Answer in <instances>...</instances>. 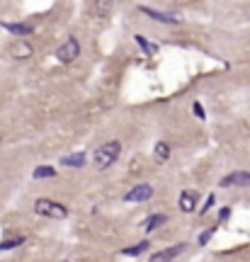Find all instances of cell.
<instances>
[{
  "instance_id": "6da1fadb",
  "label": "cell",
  "mask_w": 250,
  "mask_h": 262,
  "mask_svg": "<svg viewBox=\"0 0 250 262\" xmlns=\"http://www.w3.org/2000/svg\"><path fill=\"white\" fill-rule=\"evenodd\" d=\"M119 153H122V143H119V141H107V143H102V146L95 150V158H93V160H95V168L107 170L110 165H115Z\"/></svg>"
},
{
  "instance_id": "7a4b0ae2",
  "label": "cell",
  "mask_w": 250,
  "mask_h": 262,
  "mask_svg": "<svg viewBox=\"0 0 250 262\" xmlns=\"http://www.w3.org/2000/svg\"><path fill=\"white\" fill-rule=\"evenodd\" d=\"M34 211L39 216H46V219H66L68 216V209L63 204H58L54 199H44V197L34 202Z\"/></svg>"
},
{
  "instance_id": "3957f363",
  "label": "cell",
  "mask_w": 250,
  "mask_h": 262,
  "mask_svg": "<svg viewBox=\"0 0 250 262\" xmlns=\"http://www.w3.org/2000/svg\"><path fill=\"white\" fill-rule=\"evenodd\" d=\"M78 56H80V41H78L76 37H68L56 49V58L61 63H71V61H76Z\"/></svg>"
},
{
  "instance_id": "277c9868",
  "label": "cell",
  "mask_w": 250,
  "mask_h": 262,
  "mask_svg": "<svg viewBox=\"0 0 250 262\" xmlns=\"http://www.w3.org/2000/svg\"><path fill=\"white\" fill-rule=\"evenodd\" d=\"M221 187H250V172L248 170H236V172H229L226 177H221L219 182Z\"/></svg>"
},
{
  "instance_id": "5b68a950",
  "label": "cell",
  "mask_w": 250,
  "mask_h": 262,
  "mask_svg": "<svg viewBox=\"0 0 250 262\" xmlns=\"http://www.w3.org/2000/svg\"><path fill=\"white\" fill-rule=\"evenodd\" d=\"M138 12L151 17L153 22H160V24H180V17L177 15H168V12H160V10H153L148 5H138Z\"/></svg>"
},
{
  "instance_id": "8992f818",
  "label": "cell",
  "mask_w": 250,
  "mask_h": 262,
  "mask_svg": "<svg viewBox=\"0 0 250 262\" xmlns=\"http://www.w3.org/2000/svg\"><path fill=\"white\" fill-rule=\"evenodd\" d=\"M151 197H153V187H151V185H136L131 192L124 194V202H129V204H141V202H146V199H151Z\"/></svg>"
},
{
  "instance_id": "52a82bcc",
  "label": "cell",
  "mask_w": 250,
  "mask_h": 262,
  "mask_svg": "<svg viewBox=\"0 0 250 262\" xmlns=\"http://www.w3.org/2000/svg\"><path fill=\"white\" fill-rule=\"evenodd\" d=\"M0 27H2L5 32L15 34V37H29V34L34 32L32 24H19V22H0Z\"/></svg>"
},
{
  "instance_id": "ba28073f",
  "label": "cell",
  "mask_w": 250,
  "mask_h": 262,
  "mask_svg": "<svg viewBox=\"0 0 250 262\" xmlns=\"http://www.w3.org/2000/svg\"><path fill=\"white\" fill-rule=\"evenodd\" d=\"M10 56L19 58V61H22V58H29V56H32V46H29L24 39H17V41H12V44H10Z\"/></svg>"
},
{
  "instance_id": "9c48e42d",
  "label": "cell",
  "mask_w": 250,
  "mask_h": 262,
  "mask_svg": "<svg viewBox=\"0 0 250 262\" xmlns=\"http://www.w3.org/2000/svg\"><path fill=\"white\" fill-rule=\"evenodd\" d=\"M194 209H197V192H192V189H185V192H180V211H185V214H192Z\"/></svg>"
},
{
  "instance_id": "30bf717a",
  "label": "cell",
  "mask_w": 250,
  "mask_h": 262,
  "mask_svg": "<svg viewBox=\"0 0 250 262\" xmlns=\"http://www.w3.org/2000/svg\"><path fill=\"white\" fill-rule=\"evenodd\" d=\"M185 250V243H180V245H170V248H165V250H160V253H155L151 260L153 262H165V260H175L180 253Z\"/></svg>"
},
{
  "instance_id": "8fae6325",
  "label": "cell",
  "mask_w": 250,
  "mask_h": 262,
  "mask_svg": "<svg viewBox=\"0 0 250 262\" xmlns=\"http://www.w3.org/2000/svg\"><path fill=\"white\" fill-rule=\"evenodd\" d=\"M88 163V155L83 153V150H78V153H71V155H63L61 158V165L63 168H83Z\"/></svg>"
},
{
  "instance_id": "7c38bea8",
  "label": "cell",
  "mask_w": 250,
  "mask_h": 262,
  "mask_svg": "<svg viewBox=\"0 0 250 262\" xmlns=\"http://www.w3.org/2000/svg\"><path fill=\"white\" fill-rule=\"evenodd\" d=\"M165 224V216L163 214H151L143 224H141V231H146V233H153L155 228H160V226Z\"/></svg>"
},
{
  "instance_id": "4fadbf2b",
  "label": "cell",
  "mask_w": 250,
  "mask_h": 262,
  "mask_svg": "<svg viewBox=\"0 0 250 262\" xmlns=\"http://www.w3.org/2000/svg\"><path fill=\"white\" fill-rule=\"evenodd\" d=\"M115 10V0H95V15L97 17H110Z\"/></svg>"
},
{
  "instance_id": "5bb4252c",
  "label": "cell",
  "mask_w": 250,
  "mask_h": 262,
  "mask_svg": "<svg viewBox=\"0 0 250 262\" xmlns=\"http://www.w3.org/2000/svg\"><path fill=\"white\" fill-rule=\"evenodd\" d=\"M134 41L138 44V46H141V51H143L146 56H153L155 51H158V46H155V44H151V41H148L146 37H141V34H136Z\"/></svg>"
},
{
  "instance_id": "9a60e30c",
  "label": "cell",
  "mask_w": 250,
  "mask_h": 262,
  "mask_svg": "<svg viewBox=\"0 0 250 262\" xmlns=\"http://www.w3.org/2000/svg\"><path fill=\"white\" fill-rule=\"evenodd\" d=\"M153 153H155V160H160V163H165V160L170 158V146H168L165 141H160V143H155Z\"/></svg>"
},
{
  "instance_id": "2e32d148",
  "label": "cell",
  "mask_w": 250,
  "mask_h": 262,
  "mask_svg": "<svg viewBox=\"0 0 250 262\" xmlns=\"http://www.w3.org/2000/svg\"><path fill=\"white\" fill-rule=\"evenodd\" d=\"M143 250H148V241H143V243H138V245H131V248H126V250H122V255H126V258H136V255H141Z\"/></svg>"
},
{
  "instance_id": "e0dca14e",
  "label": "cell",
  "mask_w": 250,
  "mask_h": 262,
  "mask_svg": "<svg viewBox=\"0 0 250 262\" xmlns=\"http://www.w3.org/2000/svg\"><path fill=\"white\" fill-rule=\"evenodd\" d=\"M41 177H56V170L49 168V165H39L34 170V180H41Z\"/></svg>"
},
{
  "instance_id": "ac0fdd59",
  "label": "cell",
  "mask_w": 250,
  "mask_h": 262,
  "mask_svg": "<svg viewBox=\"0 0 250 262\" xmlns=\"http://www.w3.org/2000/svg\"><path fill=\"white\" fill-rule=\"evenodd\" d=\"M24 243V238H12V241H2L0 243V250H12V248H19Z\"/></svg>"
},
{
  "instance_id": "d6986e66",
  "label": "cell",
  "mask_w": 250,
  "mask_h": 262,
  "mask_svg": "<svg viewBox=\"0 0 250 262\" xmlns=\"http://www.w3.org/2000/svg\"><path fill=\"white\" fill-rule=\"evenodd\" d=\"M212 236H214V228H207V231L199 236V245H207L209 241H212Z\"/></svg>"
},
{
  "instance_id": "ffe728a7",
  "label": "cell",
  "mask_w": 250,
  "mask_h": 262,
  "mask_svg": "<svg viewBox=\"0 0 250 262\" xmlns=\"http://www.w3.org/2000/svg\"><path fill=\"white\" fill-rule=\"evenodd\" d=\"M192 110H194V117H199V119H207V114H204V107H202L199 102H194Z\"/></svg>"
},
{
  "instance_id": "44dd1931",
  "label": "cell",
  "mask_w": 250,
  "mask_h": 262,
  "mask_svg": "<svg viewBox=\"0 0 250 262\" xmlns=\"http://www.w3.org/2000/svg\"><path fill=\"white\" fill-rule=\"evenodd\" d=\"M229 216H231V209H229V206H224V209H221V214H219V221L224 224V221H226Z\"/></svg>"
},
{
  "instance_id": "7402d4cb",
  "label": "cell",
  "mask_w": 250,
  "mask_h": 262,
  "mask_svg": "<svg viewBox=\"0 0 250 262\" xmlns=\"http://www.w3.org/2000/svg\"><path fill=\"white\" fill-rule=\"evenodd\" d=\"M212 204H214V194H212V197H207V202H204V206L199 209V214H207V209H209Z\"/></svg>"
},
{
  "instance_id": "603a6c76",
  "label": "cell",
  "mask_w": 250,
  "mask_h": 262,
  "mask_svg": "<svg viewBox=\"0 0 250 262\" xmlns=\"http://www.w3.org/2000/svg\"><path fill=\"white\" fill-rule=\"evenodd\" d=\"M0 141H2V136H0Z\"/></svg>"
}]
</instances>
